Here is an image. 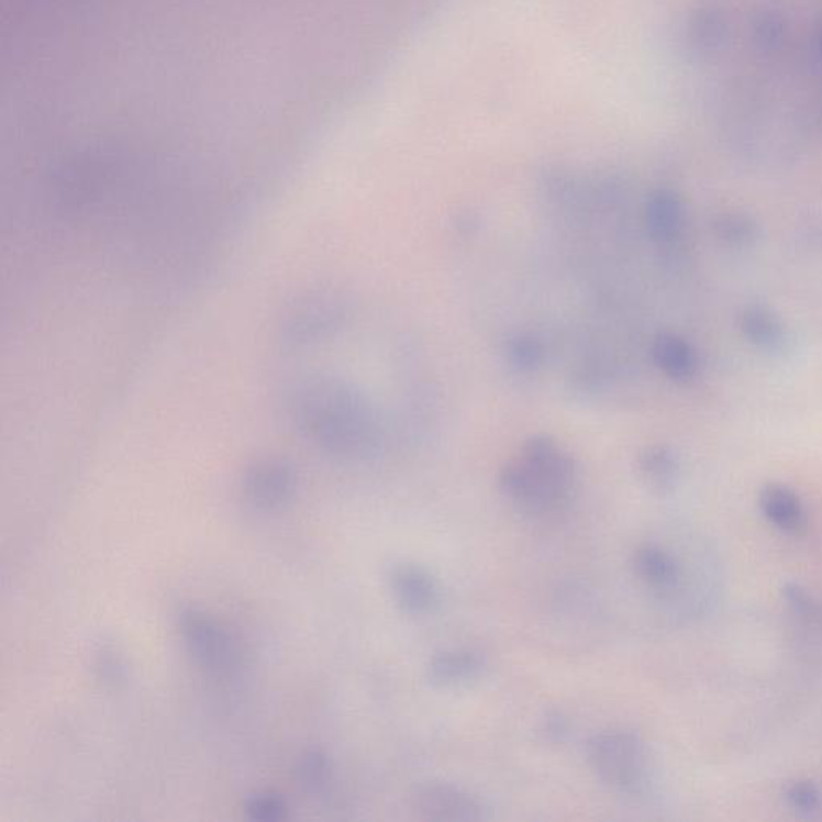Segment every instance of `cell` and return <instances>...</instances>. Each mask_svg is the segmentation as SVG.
Listing matches in <instances>:
<instances>
[{
    "label": "cell",
    "instance_id": "cell-4",
    "mask_svg": "<svg viewBox=\"0 0 822 822\" xmlns=\"http://www.w3.org/2000/svg\"><path fill=\"white\" fill-rule=\"evenodd\" d=\"M351 302L334 289H315L296 298L281 316V340L289 346H308L346 323Z\"/></svg>",
    "mask_w": 822,
    "mask_h": 822
},
{
    "label": "cell",
    "instance_id": "cell-15",
    "mask_svg": "<svg viewBox=\"0 0 822 822\" xmlns=\"http://www.w3.org/2000/svg\"><path fill=\"white\" fill-rule=\"evenodd\" d=\"M641 471L657 489H668L677 480L679 465L677 456L668 448L653 447L641 456Z\"/></svg>",
    "mask_w": 822,
    "mask_h": 822
},
{
    "label": "cell",
    "instance_id": "cell-3",
    "mask_svg": "<svg viewBox=\"0 0 822 822\" xmlns=\"http://www.w3.org/2000/svg\"><path fill=\"white\" fill-rule=\"evenodd\" d=\"M587 757L599 779L625 796L643 792L647 781V751L632 731L611 730L587 742Z\"/></svg>",
    "mask_w": 822,
    "mask_h": 822
},
{
    "label": "cell",
    "instance_id": "cell-6",
    "mask_svg": "<svg viewBox=\"0 0 822 822\" xmlns=\"http://www.w3.org/2000/svg\"><path fill=\"white\" fill-rule=\"evenodd\" d=\"M410 807L420 820L435 822H479L487 808L479 797L455 784L421 782L411 790Z\"/></svg>",
    "mask_w": 822,
    "mask_h": 822
},
{
    "label": "cell",
    "instance_id": "cell-1",
    "mask_svg": "<svg viewBox=\"0 0 822 822\" xmlns=\"http://www.w3.org/2000/svg\"><path fill=\"white\" fill-rule=\"evenodd\" d=\"M287 413L296 430L336 458L362 462L373 458L381 447V424L375 407L343 379H299L287 392Z\"/></svg>",
    "mask_w": 822,
    "mask_h": 822
},
{
    "label": "cell",
    "instance_id": "cell-8",
    "mask_svg": "<svg viewBox=\"0 0 822 822\" xmlns=\"http://www.w3.org/2000/svg\"><path fill=\"white\" fill-rule=\"evenodd\" d=\"M388 585L393 601L406 614L430 615L441 606V585L437 578L420 564H393L389 567Z\"/></svg>",
    "mask_w": 822,
    "mask_h": 822
},
{
    "label": "cell",
    "instance_id": "cell-5",
    "mask_svg": "<svg viewBox=\"0 0 822 822\" xmlns=\"http://www.w3.org/2000/svg\"><path fill=\"white\" fill-rule=\"evenodd\" d=\"M179 630L188 654L208 674L229 677L238 668V647L225 626L214 616L200 609H182Z\"/></svg>",
    "mask_w": 822,
    "mask_h": 822
},
{
    "label": "cell",
    "instance_id": "cell-16",
    "mask_svg": "<svg viewBox=\"0 0 822 822\" xmlns=\"http://www.w3.org/2000/svg\"><path fill=\"white\" fill-rule=\"evenodd\" d=\"M330 758L323 752L309 751L302 755L298 765V778L310 793H322L331 782Z\"/></svg>",
    "mask_w": 822,
    "mask_h": 822
},
{
    "label": "cell",
    "instance_id": "cell-9",
    "mask_svg": "<svg viewBox=\"0 0 822 822\" xmlns=\"http://www.w3.org/2000/svg\"><path fill=\"white\" fill-rule=\"evenodd\" d=\"M486 662L479 654L466 649L444 651L427 662L426 675L431 686L438 689L465 688L482 677Z\"/></svg>",
    "mask_w": 822,
    "mask_h": 822
},
{
    "label": "cell",
    "instance_id": "cell-14",
    "mask_svg": "<svg viewBox=\"0 0 822 822\" xmlns=\"http://www.w3.org/2000/svg\"><path fill=\"white\" fill-rule=\"evenodd\" d=\"M741 331L748 343L766 352L786 349L787 330L775 312L765 306H751L741 316Z\"/></svg>",
    "mask_w": 822,
    "mask_h": 822
},
{
    "label": "cell",
    "instance_id": "cell-2",
    "mask_svg": "<svg viewBox=\"0 0 822 822\" xmlns=\"http://www.w3.org/2000/svg\"><path fill=\"white\" fill-rule=\"evenodd\" d=\"M501 492L529 515L559 513L573 500L577 466L548 435H535L500 474Z\"/></svg>",
    "mask_w": 822,
    "mask_h": 822
},
{
    "label": "cell",
    "instance_id": "cell-21",
    "mask_svg": "<svg viewBox=\"0 0 822 822\" xmlns=\"http://www.w3.org/2000/svg\"><path fill=\"white\" fill-rule=\"evenodd\" d=\"M721 235L734 243H745L754 238L755 226L741 215L726 218L720 225Z\"/></svg>",
    "mask_w": 822,
    "mask_h": 822
},
{
    "label": "cell",
    "instance_id": "cell-7",
    "mask_svg": "<svg viewBox=\"0 0 822 822\" xmlns=\"http://www.w3.org/2000/svg\"><path fill=\"white\" fill-rule=\"evenodd\" d=\"M298 489L295 466L284 458H264L247 468L243 492L256 510L277 511L287 507Z\"/></svg>",
    "mask_w": 822,
    "mask_h": 822
},
{
    "label": "cell",
    "instance_id": "cell-19",
    "mask_svg": "<svg viewBox=\"0 0 822 822\" xmlns=\"http://www.w3.org/2000/svg\"><path fill=\"white\" fill-rule=\"evenodd\" d=\"M786 800L793 810L810 813L821 802L820 789L810 781H797L787 787Z\"/></svg>",
    "mask_w": 822,
    "mask_h": 822
},
{
    "label": "cell",
    "instance_id": "cell-17",
    "mask_svg": "<svg viewBox=\"0 0 822 822\" xmlns=\"http://www.w3.org/2000/svg\"><path fill=\"white\" fill-rule=\"evenodd\" d=\"M245 811L251 821L257 822H278L288 818L287 800L274 792L254 793L246 800Z\"/></svg>",
    "mask_w": 822,
    "mask_h": 822
},
{
    "label": "cell",
    "instance_id": "cell-12",
    "mask_svg": "<svg viewBox=\"0 0 822 822\" xmlns=\"http://www.w3.org/2000/svg\"><path fill=\"white\" fill-rule=\"evenodd\" d=\"M653 357L658 370L664 371L674 381H689L698 371V355L695 347L678 334L665 333L657 336Z\"/></svg>",
    "mask_w": 822,
    "mask_h": 822
},
{
    "label": "cell",
    "instance_id": "cell-10",
    "mask_svg": "<svg viewBox=\"0 0 822 822\" xmlns=\"http://www.w3.org/2000/svg\"><path fill=\"white\" fill-rule=\"evenodd\" d=\"M633 567L644 585L662 593L674 591L681 580V566L677 557L654 543H646L636 549Z\"/></svg>",
    "mask_w": 822,
    "mask_h": 822
},
{
    "label": "cell",
    "instance_id": "cell-18",
    "mask_svg": "<svg viewBox=\"0 0 822 822\" xmlns=\"http://www.w3.org/2000/svg\"><path fill=\"white\" fill-rule=\"evenodd\" d=\"M508 358L519 371H534L542 364L543 349L531 336H518L508 343Z\"/></svg>",
    "mask_w": 822,
    "mask_h": 822
},
{
    "label": "cell",
    "instance_id": "cell-13",
    "mask_svg": "<svg viewBox=\"0 0 822 822\" xmlns=\"http://www.w3.org/2000/svg\"><path fill=\"white\" fill-rule=\"evenodd\" d=\"M646 225L657 243L675 242L685 226V206L671 191H657L646 206Z\"/></svg>",
    "mask_w": 822,
    "mask_h": 822
},
{
    "label": "cell",
    "instance_id": "cell-11",
    "mask_svg": "<svg viewBox=\"0 0 822 822\" xmlns=\"http://www.w3.org/2000/svg\"><path fill=\"white\" fill-rule=\"evenodd\" d=\"M758 504L766 521L784 534H797L807 524L802 498L781 484L765 487Z\"/></svg>",
    "mask_w": 822,
    "mask_h": 822
},
{
    "label": "cell",
    "instance_id": "cell-20",
    "mask_svg": "<svg viewBox=\"0 0 822 822\" xmlns=\"http://www.w3.org/2000/svg\"><path fill=\"white\" fill-rule=\"evenodd\" d=\"M540 734L549 744L560 745L573 734V724L559 710H549L540 721Z\"/></svg>",
    "mask_w": 822,
    "mask_h": 822
}]
</instances>
